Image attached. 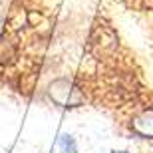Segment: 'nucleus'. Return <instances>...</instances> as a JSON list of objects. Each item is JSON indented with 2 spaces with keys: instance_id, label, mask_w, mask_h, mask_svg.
<instances>
[{
  "instance_id": "nucleus-1",
  "label": "nucleus",
  "mask_w": 153,
  "mask_h": 153,
  "mask_svg": "<svg viewBox=\"0 0 153 153\" xmlns=\"http://www.w3.org/2000/svg\"><path fill=\"white\" fill-rule=\"evenodd\" d=\"M60 145H62V149H64L66 153H76V141H74V137L62 135V139H60Z\"/></svg>"
},
{
  "instance_id": "nucleus-2",
  "label": "nucleus",
  "mask_w": 153,
  "mask_h": 153,
  "mask_svg": "<svg viewBox=\"0 0 153 153\" xmlns=\"http://www.w3.org/2000/svg\"><path fill=\"white\" fill-rule=\"evenodd\" d=\"M111 153H129V151H111Z\"/></svg>"
}]
</instances>
